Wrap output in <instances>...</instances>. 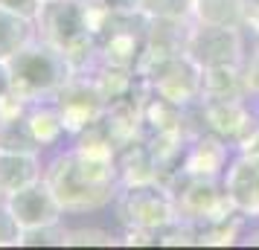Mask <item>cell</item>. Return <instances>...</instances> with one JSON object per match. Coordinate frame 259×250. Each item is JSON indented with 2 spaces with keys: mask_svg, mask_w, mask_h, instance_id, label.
<instances>
[{
  "mask_svg": "<svg viewBox=\"0 0 259 250\" xmlns=\"http://www.w3.org/2000/svg\"><path fill=\"white\" fill-rule=\"evenodd\" d=\"M44 180L64 213L102 210L117 198V169L105 145H79L59 155L47 166Z\"/></svg>",
  "mask_w": 259,
  "mask_h": 250,
  "instance_id": "cell-1",
  "label": "cell"
},
{
  "mask_svg": "<svg viewBox=\"0 0 259 250\" xmlns=\"http://www.w3.org/2000/svg\"><path fill=\"white\" fill-rule=\"evenodd\" d=\"M35 26L41 38L61 49L76 70L88 64L96 49L94 9L88 0H44Z\"/></svg>",
  "mask_w": 259,
  "mask_h": 250,
  "instance_id": "cell-2",
  "label": "cell"
},
{
  "mask_svg": "<svg viewBox=\"0 0 259 250\" xmlns=\"http://www.w3.org/2000/svg\"><path fill=\"white\" fill-rule=\"evenodd\" d=\"M73 73L76 67L70 64V59L44 38H32L9 61L12 93H18L26 102H38L44 96L61 93L73 82Z\"/></svg>",
  "mask_w": 259,
  "mask_h": 250,
  "instance_id": "cell-3",
  "label": "cell"
},
{
  "mask_svg": "<svg viewBox=\"0 0 259 250\" xmlns=\"http://www.w3.org/2000/svg\"><path fill=\"white\" fill-rule=\"evenodd\" d=\"M184 56L198 70L242 67V61H245L242 32H239V26L198 24L195 21V26L187 32V41H184Z\"/></svg>",
  "mask_w": 259,
  "mask_h": 250,
  "instance_id": "cell-4",
  "label": "cell"
},
{
  "mask_svg": "<svg viewBox=\"0 0 259 250\" xmlns=\"http://www.w3.org/2000/svg\"><path fill=\"white\" fill-rule=\"evenodd\" d=\"M119 218L131 233H157L178 221V207L157 183H134L119 195Z\"/></svg>",
  "mask_w": 259,
  "mask_h": 250,
  "instance_id": "cell-5",
  "label": "cell"
},
{
  "mask_svg": "<svg viewBox=\"0 0 259 250\" xmlns=\"http://www.w3.org/2000/svg\"><path fill=\"white\" fill-rule=\"evenodd\" d=\"M3 204H6V210L12 213V218L18 221V227L24 233L56 227V224H61V215H64L59 198L53 195V189L47 186L44 178L24 186V189L12 192V195H6Z\"/></svg>",
  "mask_w": 259,
  "mask_h": 250,
  "instance_id": "cell-6",
  "label": "cell"
},
{
  "mask_svg": "<svg viewBox=\"0 0 259 250\" xmlns=\"http://www.w3.org/2000/svg\"><path fill=\"white\" fill-rule=\"evenodd\" d=\"M224 195L233 204L236 213L242 215H259V155H242L236 157L227 175H224Z\"/></svg>",
  "mask_w": 259,
  "mask_h": 250,
  "instance_id": "cell-7",
  "label": "cell"
},
{
  "mask_svg": "<svg viewBox=\"0 0 259 250\" xmlns=\"http://www.w3.org/2000/svg\"><path fill=\"white\" fill-rule=\"evenodd\" d=\"M178 218H192V221H224L227 213H236L227 195L219 192L210 183V178H195L187 189L175 198Z\"/></svg>",
  "mask_w": 259,
  "mask_h": 250,
  "instance_id": "cell-8",
  "label": "cell"
},
{
  "mask_svg": "<svg viewBox=\"0 0 259 250\" xmlns=\"http://www.w3.org/2000/svg\"><path fill=\"white\" fill-rule=\"evenodd\" d=\"M44 178L38 155L26 152H0V195H12Z\"/></svg>",
  "mask_w": 259,
  "mask_h": 250,
  "instance_id": "cell-9",
  "label": "cell"
},
{
  "mask_svg": "<svg viewBox=\"0 0 259 250\" xmlns=\"http://www.w3.org/2000/svg\"><path fill=\"white\" fill-rule=\"evenodd\" d=\"M35 32H38V26L32 18L15 15L9 9H0V64H9L35 38Z\"/></svg>",
  "mask_w": 259,
  "mask_h": 250,
  "instance_id": "cell-10",
  "label": "cell"
},
{
  "mask_svg": "<svg viewBox=\"0 0 259 250\" xmlns=\"http://www.w3.org/2000/svg\"><path fill=\"white\" fill-rule=\"evenodd\" d=\"M192 18L198 24L219 26H245V0H195Z\"/></svg>",
  "mask_w": 259,
  "mask_h": 250,
  "instance_id": "cell-11",
  "label": "cell"
},
{
  "mask_svg": "<svg viewBox=\"0 0 259 250\" xmlns=\"http://www.w3.org/2000/svg\"><path fill=\"white\" fill-rule=\"evenodd\" d=\"M41 143L35 134L29 131V122L24 117L0 119V152H26V155H38Z\"/></svg>",
  "mask_w": 259,
  "mask_h": 250,
  "instance_id": "cell-12",
  "label": "cell"
},
{
  "mask_svg": "<svg viewBox=\"0 0 259 250\" xmlns=\"http://www.w3.org/2000/svg\"><path fill=\"white\" fill-rule=\"evenodd\" d=\"M207 117L212 128L224 134H239L242 128H247V114L239 105V99H207Z\"/></svg>",
  "mask_w": 259,
  "mask_h": 250,
  "instance_id": "cell-13",
  "label": "cell"
},
{
  "mask_svg": "<svg viewBox=\"0 0 259 250\" xmlns=\"http://www.w3.org/2000/svg\"><path fill=\"white\" fill-rule=\"evenodd\" d=\"M26 122H29V131L35 134V140L41 145L53 143L61 131H64V119H61L59 111H50V108H35L26 114Z\"/></svg>",
  "mask_w": 259,
  "mask_h": 250,
  "instance_id": "cell-14",
  "label": "cell"
},
{
  "mask_svg": "<svg viewBox=\"0 0 259 250\" xmlns=\"http://www.w3.org/2000/svg\"><path fill=\"white\" fill-rule=\"evenodd\" d=\"M195 0H140V12L154 21H187Z\"/></svg>",
  "mask_w": 259,
  "mask_h": 250,
  "instance_id": "cell-15",
  "label": "cell"
},
{
  "mask_svg": "<svg viewBox=\"0 0 259 250\" xmlns=\"http://www.w3.org/2000/svg\"><path fill=\"white\" fill-rule=\"evenodd\" d=\"M210 143H212V140H204V143H198L195 148H192V155H189V160H187V172L192 175V178H212V175L222 169L224 148L210 157V155H207V152H210Z\"/></svg>",
  "mask_w": 259,
  "mask_h": 250,
  "instance_id": "cell-16",
  "label": "cell"
},
{
  "mask_svg": "<svg viewBox=\"0 0 259 250\" xmlns=\"http://www.w3.org/2000/svg\"><path fill=\"white\" fill-rule=\"evenodd\" d=\"M21 238H24V230L6 210V204L0 201V247H15V244H21Z\"/></svg>",
  "mask_w": 259,
  "mask_h": 250,
  "instance_id": "cell-17",
  "label": "cell"
},
{
  "mask_svg": "<svg viewBox=\"0 0 259 250\" xmlns=\"http://www.w3.org/2000/svg\"><path fill=\"white\" fill-rule=\"evenodd\" d=\"M61 244H111V236L102 230H64Z\"/></svg>",
  "mask_w": 259,
  "mask_h": 250,
  "instance_id": "cell-18",
  "label": "cell"
},
{
  "mask_svg": "<svg viewBox=\"0 0 259 250\" xmlns=\"http://www.w3.org/2000/svg\"><path fill=\"white\" fill-rule=\"evenodd\" d=\"M96 9H102L108 15H128L140 12V0H91Z\"/></svg>",
  "mask_w": 259,
  "mask_h": 250,
  "instance_id": "cell-19",
  "label": "cell"
},
{
  "mask_svg": "<svg viewBox=\"0 0 259 250\" xmlns=\"http://www.w3.org/2000/svg\"><path fill=\"white\" fill-rule=\"evenodd\" d=\"M41 3L44 0H0V9H9L15 15H24V18L35 21L38 12H41Z\"/></svg>",
  "mask_w": 259,
  "mask_h": 250,
  "instance_id": "cell-20",
  "label": "cell"
},
{
  "mask_svg": "<svg viewBox=\"0 0 259 250\" xmlns=\"http://www.w3.org/2000/svg\"><path fill=\"white\" fill-rule=\"evenodd\" d=\"M242 79H245V90L259 93V47L253 49L250 61H245V64H242Z\"/></svg>",
  "mask_w": 259,
  "mask_h": 250,
  "instance_id": "cell-21",
  "label": "cell"
},
{
  "mask_svg": "<svg viewBox=\"0 0 259 250\" xmlns=\"http://www.w3.org/2000/svg\"><path fill=\"white\" fill-rule=\"evenodd\" d=\"M245 26L259 32V0H245Z\"/></svg>",
  "mask_w": 259,
  "mask_h": 250,
  "instance_id": "cell-22",
  "label": "cell"
},
{
  "mask_svg": "<svg viewBox=\"0 0 259 250\" xmlns=\"http://www.w3.org/2000/svg\"><path fill=\"white\" fill-rule=\"evenodd\" d=\"M12 93V76H9V64H0V99Z\"/></svg>",
  "mask_w": 259,
  "mask_h": 250,
  "instance_id": "cell-23",
  "label": "cell"
},
{
  "mask_svg": "<svg viewBox=\"0 0 259 250\" xmlns=\"http://www.w3.org/2000/svg\"><path fill=\"white\" fill-rule=\"evenodd\" d=\"M250 244H259V233H253V236H250Z\"/></svg>",
  "mask_w": 259,
  "mask_h": 250,
  "instance_id": "cell-24",
  "label": "cell"
},
{
  "mask_svg": "<svg viewBox=\"0 0 259 250\" xmlns=\"http://www.w3.org/2000/svg\"><path fill=\"white\" fill-rule=\"evenodd\" d=\"M0 201H3V195H0Z\"/></svg>",
  "mask_w": 259,
  "mask_h": 250,
  "instance_id": "cell-25",
  "label": "cell"
}]
</instances>
